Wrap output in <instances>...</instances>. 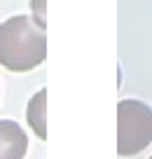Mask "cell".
<instances>
[{"mask_svg": "<svg viewBox=\"0 0 152 159\" xmlns=\"http://www.w3.org/2000/svg\"><path fill=\"white\" fill-rule=\"evenodd\" d=\"M47 59L44 30L26 14L10 16L0 26V63L12 73H28Z\"/></svg>", "mask_w": 152, "mask_h": 159, "instance_id": "cell-1", "label": "cell"}, {"mask_svg": "<svg viewBox=\"0 0 152 159\" xmlns=\"http://www.w3.org/2000/svg\"><path fill=\"white\" fill-rule=\"evenodd\" d=\"M152 143V108L143 101L117 103V154L133 157Z\"/></svg>", "mask_w": 152, "mask_h": 159, "instance_id": "cell-2", "label": "cell"}, {"mask_svg": "<svg viewBox=\"0 0 152 159\" xmlns=\"http://www.w3.org/2000/svg\"><path fill=\"white\" fill-rule=\"evenodd\" d=\"M26 150L28 138L21 124L12 119H0V159H24Z\"/></svg>", "mask_w": 152, "mask_h": 159, "instance_id": "cell-3", "label": "cell"}, {"mask_svg": "<svg viewBox=\"0 0 152 159\" xmlns=\"http://www.w3.org/2000/svg\"><path fill=\"white\" fill-rule=\"evenodd\" d=\"M26 119H28L30 129L38 134V138L47 140V91L44 89H40L30 98L28 110H26Z\"/></svg>", "mask_w": 152, "mask_h": 159, "instance_id": "cell-4", "label": "cell"}, {"mask_svg": "<svg viewBox=\"0 0 152 159\" xmlns=\"http://www.w3.org/2000/svg\"><path fill=\"white\" fill-rule=\"evenodd\" d=\"M42 2H44V0H33V14H35L38 26L44 30V10H42Z\"/></svg>", "mask_w": 152, "mask_h": 159, "instance_id": "cell-5", "label": "cell"}, {"mask_svg": "<svg viewBox=\"0 0 152 159\" xmlns=\"http://www.w3.org/2000/svg\"><path fill=\"white\" fill-rule=\"evenodd\" d=\"M150 159H152V157H150Z\"/></svg>", "mask_w": 152, "mask_h": 159, "instance_id": "cell-6", "label": "cell"}]
</instances>
